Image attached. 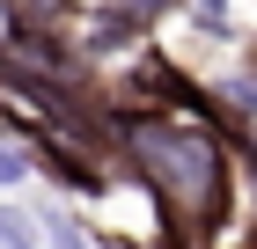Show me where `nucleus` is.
I'll use <instances>...</instances> for the list:
<instances>
[{
	"label": "nucleus",
	"instance_id": "1",
	"mask_svg": "<svg viewBox=\"0 0 257 249\" xmlns=\"http://www.w3.org/2000/svg\"><path fill=\"white\" fill-rule=\"evenodd\" d=\"M110 161L155 198L169 249H213L235 212L242 154L235 139L191 110H125L110 103Z\"/></svg>",
	"mask_w": 257,
	"mask_h": 249
},
{
	"label": "nucleus",
	"instance_id": "7",
	"mask_svg": "<svg viewBox=\"0 0 257 249\" xmlns=\"http://www.w3.org/2000/svg\"><path fill=\"white\" fill-rule=\"evenodd\" d=\"M118 8H133V15H140V22H147V30H155V22H162V15H177L184 0H118Z\"/></svg>",
	"mask_w": 257,
	"mask_h": 249
},
{
	"label": "nucleus",
	"instance_id": "2",
	"mask_svg": "<svg viewBox=\"0 0 257 249\" xmlns=\"http://www.w3.org/2000/svg\"><path fill=\"white\" fill-rule=\"evenodd\" d=\"M30 169L52 176V183H66V191H81V198L110 191V161H103L88 139H66V132H37L30 139Z\"/></svg>",
	"mask_w": 257,
	"mask_h": 249
},
{
	"label": "nucleus",
	"instance_id": "5",
	"mask_svg": "<svg viewBox=\"0 0 257 249\" xmlns=\"http://www.w3.org/2000/svg\"><path fill=\"white\" fill-rule=\"evenodd\" d=\"M0 249H37V220L0 198Z\"/></svg>",
	"mask_w": 257,
	"mask_h": 249
},
{
	"label": "nucleus",
	"instance_id": "4",
	"mask_svg": "<svg viewBox=\"0 0 257 249\" xmlns=\"http://www.w3.org/2000/svg\"><path fill=\"white\" fill-rule=\"evenodd\" d=\"M30 176H37V169H30V139H8V132H0V191H22Z\"/></svg>",
	"mask_w": 257,
	"mask_h": 249
},
{
	"label": "nucleus",
	"instance_id": "8",
	"mask_svg": "<svg viewBox=\"0 0 257 249\" xmlns=\"http://www.w3.org/2000/svg\"><path fill=\"white\" fill-rule=\"evenodd\" d=\"M250 249H257V220H250Z\"/></svg>",
	"mask_w": 257,
	"mask_h": 249
},
{
	"label": "nucleus",
	"instance_id": "6",
	"mask_svg": "<svg viewBox=\"0 0 257 249\" xmlns=\"http://www.w3.org/2000/svg\"><path fill=\"white\" fill-rule=\"evenodd\" d=\"M184 15L198 30H228V0H184Z\"/></svg>",
	"mask_w": 257,
	"mask_h": 249
},
{
	"label": "nucleus",
	"instance_id": "3",
	"mask_svg": "<svg viewBox=\"0 0 257 249\" xmlns=\"http://www.w3.org/2000/svg\"><path fill=\"white\" fill-rule=\"evenodd\" d=\"M37 249H96V234L81 227L74 212L52 205V212H37Z\"/></svg>",
	"mask_w": 257,
	"mask_h": 249
}]
</instances>
